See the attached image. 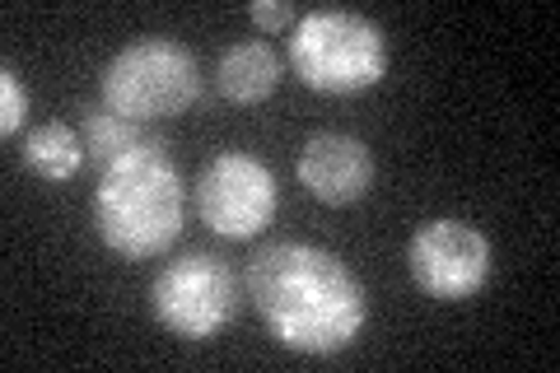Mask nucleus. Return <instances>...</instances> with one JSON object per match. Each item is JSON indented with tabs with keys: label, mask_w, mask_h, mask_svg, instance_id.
<instances>
[{
	"label": "nucleus",
	"mask_w": 560,
	"mask_h": 373,
	"mask_svg": "<svg viewBox=\"0 0 560 373\" xmlns=\"http://www.w3.org/2000/svg\"><path fill=\"white\" fill-rule=\"evenodd\" d=\"M257 317L285 350L337 354L364 331V285L355 271L318 243L276 238L261 243L243 271Z\"/></svg>",
	"instance_id": "1"
},
{
	"label": "nucleus",
	"mask_w": 560,
	"mask_h": 373,
	"mask_svg": "<svg viewBox=\"0 0 560 373\" xmlns=\"http://www.w3.org/2000/svg\"><path fill=\"white\" fill-rule=\"evenodd\" d=\"M90 215L103 247H113L117 257H160L168 253V243H178L187 197L183 177L160 140H140L136 150L113 159L98 173Z\"/></svg>",
	"instance_id": "2"
},
{
	"label": "nucleus",
	"mask_w": 560,
	"mask_h": 373,
	"mask_svg": "<svg viewBox=\"0 0 560 373\" xmlns=\"http://www.w3.org/2000/svg\"><path fill=\"white\" fill-rule=\"evenodd\" d=\"M290 70L318 94H364L388 75V38L355 10H313L294 20Z\"/></svg>",
	"instance_id": "3"
},
{
	"label": "nucleus",
	"mask_w": 560,
	"mask_h": 373,
	"mask_svg": "<svg viewBox=\"0 0 560 373\" xmlns=\"http://www.w3.org/2000/svg\"><path fill=\"white\" fill-rule=\"evenodd\" d=\"M103 108L127 121H160L183 117L201 98V66L197 57L173 38H136L103 66L98 75Z\"/></svg>",
	"instance_id": "4"
},
{
	"label": "nucleus",
	"mask_w": 560,
	"mask_h": 373,
	"mask_svg": "<svg viewBox=\"0 0 560 373\" xmlns=\"http://www.w3.org/2000/svg\"><path fill=\"white\" fill-rule=\"evenodd\" d=\"M150 308L183 341H210L238 313V276L215 253H183L154 276Z\"/></svg>",
	"instance_id": "5"
},
{
	"label": "nucleus",
	"mask_w": 560,
	"mask_h": 373,
	"mask_svg": "<svg viewBox=\"0 0 560 373\" xmlns=\"http://www.w3.org/2000/svg\"><path fill=\"white\" fill-rule=\"evenodd\" d=\"M280 187L261 159L224 150L197 173V210L220 238H257L276 220Z\"/></svg>",
	"instance_id": "6"
},
{
	"label": "nucleus",
	"mask_w": 560,
	"mask_h": 373,
	"mask_svg": "<svg viewBox=\"0 0 560 373\" xmlns=\"http://www.w3.org/2000/svg\"><path fill=\"white\" fill-rule=\"evenodd\" d=\"M407 266L420 294L440 304H463L490 276V243L467 220H430L407 243Z\"/></svg>",
	"instance_id": "7"
},
{
	"label": "nucleus",
	"mask_w": 560,
	"mask_h": 373,
	"mask_svg": "<svg viewBox=\"0 0 560 373\" xmlns=\"http://www.w3.org/2000/svg\"><path fill=\"white\" fill-rule=\"evenodd\" d=\"M300 183L308 187L313 201L323 206H355L370 197L374 187V154L364 140L341 136V131H318L300 150Z\"/></svg>",
	"instance_id": "8"
},
{
	"label": "nucleus",
	"mask_w": 560,
	"mask_h": 373,
	"mask_svg": "<svg viewBox=\"0 0 560 373\" xmlns=\"http://www.w3.org/2000/svg\"><path fill=\"white\" fill-rule=\"evenodd\" d=\"M215 84L220 94L230 103H243V108H253V103H267L280 84V57L271 43H234L230 51L220 57L215 66Z\"/></svg>",
	"instance_id": "9"
},
{
	"label": "nucleus",
	"mask_w": 560,
	"mask_h": 373,
	"mask_svg": "<svg viewBox=\"0 0 560 373\" xmlns=\"http://www.w3.org/2000/svg\"><path fill=\"white\" fill-rule=\"evenodd\" d=\"M84 136L66 121H43L33 127L20 145V164L33 173V177H47V183H70L80 168H84Z\"/></svg>",
	"instance_id": "10"
},
{
	"label": "nucleus",
	"mask_w": 560,
	"mask_h": 373,
	"mask_svg": "<svg viewBox=\"0 0 560 373\" xmlns=\"http://www.w3.org/2000/svg\"><path fill=\"white\" fill-rule=\"evenodd\" d=\"M80 136H84V154H90L94 164H98V173L108 168L113 159H121L127 150H136L140 140H145V136H140L136 121L117 117V113H108V108H98V113L90 108V113H84V121H80Z\"/></svg>",
	"instance_id": "11"
},
{
	"label": "nucleus",
	"mask_w": 560,
	"mask_h": 373,
	"mask_svg": "<svg viewBox=\"0 0 560 373\" xmlns=\"http://www.w3.org/2000/svg\"><path fill=\"white\" fill-rule=\"evenodd\" d=\"M28 121V89L14 75V66H0V136L14 140Z\"/></svg>",
	"instance_id": "12"
},
{
	"label": "nucleus",
	"mask_w": 560,
	"mask_h": 373,
	"mask_svg": "<svg viewBox=\"0 0 560 373\" xmlns=\"http://www.w3.org/2000/svg\"><path fill=\"white\" fill-rule=\"evenodd\" d=\"M248 20L261 28V33H280L294 24V5L290 0H253L248 5Z\"/></svg>",
	"instance_id": "13"
}]
</instances>
